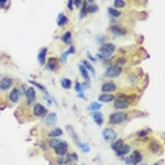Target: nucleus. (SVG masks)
<instances>
[{
    "instance_id": "obj_48",
    "label": "nucleus",
    "mask_w": 165,
    "mask_h": 165,
    "mask_svg": "<svg viewBox=\"0 0 165 165\" xmlns=\"http://www.w3.org/2000/svg\"><path fill=\"white\" fill-rule=\"evenodd\" d=\"M135 3H141V2H144V0H134Z\"/></svg>"
},
{
    "instance_id": "obj_14",
    "label": "nucleus",
    "mask_w": 165,
    "mask_h": 165,
    "mask_svg": "<svg viewBox=\"0 0 165 165\" xmlns=\"http://www.w3.org/2000/svg\"><path fill=\"white\" fill-rule=\"evenodd\" d=\"M54 155L56 157H63V155H67L68 152H70V147H68V142H66V144L60 145V147H57V148L53 149Z\"/></svg>"
},
{
    "instance_id": "obj_49",
    "label": "nucleus",
    "mask_w": 165,
    "mask_h": 165,
    "mask_svg": "<svg viewBox=\"0 0 165 165\" xmlns=\"http://www.w3.org/2000/svg\"><path fill=\"white\" fill-rule=\"evenodd\" d=\"M88 3H95V0H87Z\"/></svg>"
},
{
    "instance_id": "obj_12",
    "label": "nucleus",
    "mask_w": 165,
    "mask_h": 165,
    "mask_svg": "<svg viewBox=\"0 0 165 165\" xmlns=\"http://www.w3.org/2000/svg\"><path fill=\"white\" fill-rule=\"evenodd\" d=\"M117 90H118V85H117V83H114L112 80H108V81H105V83H103V84H101V91H103V93L114 94Z\"/></svg>"
},
{
    "instance_id": "obj_31",
    "label": "nucleus",
    "mask_w": 165,
    "mask_h": 165,
    "mask_svg": "<svg viewBox=\"0 0 165 165\" xmlns=\"http://www.w3.org/2000/svg\"><path fill=\"white\" fill-rule=\"evenodd\" d=\"M101 107H103V105H101V103H100V101H93L90 105H88V110H90L91 112H94V111H98Z\"/></svg>"
},
{
    "instance_id": "obj_46",
    "label": "nucleus",
    "mask_w": 165,
    "mask_h": 165,
    "mask_svg": "<svg viewBox=\"0 0 165 165\" xmlns=\"http://www.w3.org/2000/svg\"><path fill=\"white\" fill-rule=\"evenodd\" d=\"M9 6V0H0V7H7Z\"/></svg>"
},
{
    "instance_id": "obj_34",
    "label": "nucleus",
    "mask_w": 165,
    "mask_h": 165,
    "mask_svg": "<svg viewBox=\"0 0 165 165\" xmlns=\"http://www.w3.org/2000/svg\"><path fill=\"white\" fill-rule=\"evenodd\" d=\"M127 6V2L125 0H114V4H112V7H115V9H124V7Z\"/></svg>"
},
{
    "instance_id": "obj_52",
    "label": "nucleus",
    "mask_w": 165,
    "mask_h": 165,
    "mask_svg": "<svg viewBox=\"0 0 165 165\" xmlns=\"http://www.w3.org/2000/svg\"><path fill=\"white\" fill-rule=\"evenodd\" d=\"M2 78H3V77H2V76H0V81H2Z\"/></svg>"
},
{
    "instance_id": "obj_17",
    "label": "nucleus",
    "mask_w": 165,
    "mask_h": 165,
    "mask_svg": "<svg viewBox=\"0 0 165 165\" xmlns=\"http://www.w3.org/2000/svg\"><path fill=\"white\" fill-rule=\"evenodd\" d=\"M151 128H144V130H140L138 132H137V138L140 140V141H142V142H145V141H148L149 140V137L148 135L151 134Z\"/></svg>"
},
{
    "instance_id": "obj_2",
    "label": "nucleus",
    "mask_w": 165,
    "mask_h": 165,
    "mask_svg": "<svg viewBox=\"0 0 165 165\" xmlns=\"http://www.w3.org/2000/svg\"><path fill=\"white\" fill-rule=\"evenodd\" d=\"M117 51V46L112 43H104L100 46V48H98V54L95 56L97 57V60H107V58H111L112 54Z\"/></svg>"
},
{
    "instance_id": "obj_43",
    "label": "nucleus",
    "mask_w": 165,
    "mask_h": 165,
    "mask_svg": "<svg viewBox=\"0 0 165 165\" xmlns=\"http://www.w3.org/2000/svg\"><path fill=\"white\" fill-rule=\"evenodd\" d=\"M67 9H68V10H71V11L74 10V0H68V2H67Z\"/></svg>"
},
{
    "instance_id": "obj_30",
    "label": "nucleus",
    "mask_w": 165,
    "mask_h": 165,
    "mask_svg": "<svg viewBox=\"0 0 165 165\" xmlns=\"http://www.w3.org/2000/svg\"><path fill=\"white\" fill-rule=\"evenodd\" d=\"M108 14H110V17H112V19H120V17H122L121 10H118L115 7H110V9H108Z\"/></svg>"
},
{
    "instance_id": "obj_16",
    "label": "nucleus",
    "mask_w": 165,
    "mask_h": 165,
    "mask_svg": "<svg viewBox=\"0 0 165 165\" xmlns=\"http://www.w3.org/2000/svg\"><path fill=\"white\" fill-rule=\"evenodd\" d=\"M60 40H61V43L66 44V46H71V43H73V31L67 30L66 33H63L60 36Z\"/></svg>"
},
{
    "instance_id": "obj_25",
    "label": "nucleus",
    "mask_w": 165,
    "mask_h": 165,
    "mask_svg": "<svg viewBox=\"0 0 165 165\" xmlns=\"http://www.w3.org/2000/svg\"><path fill=\"white\" fill-rule=\"evenodd\" d=\"M61 135H63V130L61 128H53V130H50L47 132L48 138H60Z\"/></svg>"
},
{
    "instance_id": "obj_45",
    "label": "nucleus",
    "mask_w": 165,
    "mask_h": 165,
    "mask_svg": "<svg viewBox=\"0 0 165 165\" xmlns=\"http://www.w3.org/2000/svg\"><path fill=\"white\" fill-rule=\"evenodd\" d=\"M66 53H67V54H74V53H76V47L73 46V44H71V46L68 47V50L66 51Z\"/></svg>"
},
{
    "instance_id": "obj_53",
    "label": "nucleus",
    "mask_w": 165,
    "mask_h": 165,
    "mask_svg": "<svg viewBox=\"0 0 165 165\" xmlns=\"http://www.w3.org/2000/svg\"><path fill=\"white\" fill-rule=\"evenodd\" d=\"M68 165H76V164H68Z\"/></svg>"
},
{
    "instance_id": "obj_39",
    "label": "nucleus",
    "mask_w": 165,
    "mask_h": 165,
    "mask_svg": "<svg viewBox=\"0 0 165 165\" xmlns=\"http://www.w3.org/2000/svg\"><path fill=\"white\" fill-rule=\"evenodd\" d=\"M70 159H71V162H73V164H76V162L78 161V155L76 154V152H70Z\"/></svg>"
},
{
    "instance_id": "obj_11",
    "label": "nucleus",
    "mask_w": 165,
    "mask_h": 165,
    "mask_svg": "<svg viewBox=\"0 0 165 165\" xmlns=\"http://www.w3.org/2000/svg\"><path fill=\"white\" fill-rule=\"evenodd\" d=\"M21 97H23V95H21V93H20V88H16V87L11 88L10 93L7 94V100H9L10 104H17V103L20 101Z\"/></svg>"
},
{
    "instance_id": "obj_3",
    "label": "nucleus",
    "mask_w": 165,
    "mask_h": 165,
    "mask_svg": "<svg viewBox=\"0 0 165 165\" xmlns=\"http://www.w3.org/2000/svg\"><path fill=\"white\" fill-rule=\"evenodd\" d=\"M130 120V114L125 111H118L115 110L114 112L108 115V124L110 125H121Z\"/></svg>"
},
{
    "instance_id": "obj_23",
    "label": "nucleus",
    "mask_w": 165,
    "mask_h": 165,
    "mask_svg": "<svg viewBox=\"0 0 165 165\" xmlns=\"http://www.w3.org/2000/svg\"><path fill=\"white\" fill-rule=\"evenodd\" d=\"M115 95L114 94H108V93H103V94H100V97H98V101L101 103H112L114 101Z\"/></svg>"
},
{
    "instance_id": "obj_47",
    "label": "nucleus",
    "mask_w": 165,
    "mask_h": 165,
    "mask_svg": "<svg viewBox=\"0 0 165 165\" xmlns=\"http://www.w3.org/2000/svg\"><path fill=\"white\" fill-rule=\"evenodd\" d=\"M83 6V0H74V7H81Z\"/></svg>"
},
{
    "instance_id": "obj_42",
    "label": "nucleus",
    "mask_w": 165,
    "mask_h": 165,
    "mask_svg": "<svg viewBox=\"0 0 165 165\" xmlns=\"http://www.w3.org/2000/svg\"><path fill=\"white\" fill-rule=\"evenodd\" d=\"M87 58H88V61H91V63H95V61H97V57L93 56L90 51H87Z\"/></svg>"
},
{
    "instance_id": "obj_6",
    "label": "nucleus",
    "mask_w": 165,
    "mask_h": 165,
    "mask_svg": "<svg viewBox=\"0 0 165 165\" xmlns=\"http://www.w3.org/2000/svg\"><path fill=\"white\" fill-rule=\"evenodd\" d=\"M122 67L120 66H115V64H111V66H108L104 71V77L105 78H117L122 74Z\"/></svg>"
},
{
    "instance_id": "obj_24",
    "label": "nucleus",
    "mask_w": 165,
    "mask_h": 165,
    "mask_svg": "<svg viewBox=\"0 0 165 165\" xmlns=\"http://www.w3.org/2000/svg\"><path fill=\"white\" fill-rule=\"evenodd\" d=\"M91 117H93V121H94L97 125L104 124V115H103L100 111H94L93 114H91Z\"/></svg>"
},
{
    "instance_id": "obj_36",
    "label": "nucleus",
    "mask_w": 165,
    "mask_h": 165,
    "mask_svg": "<svg viewBox=\"0 0 165 165\" xmlns=\"http://www.w3.org/2000/svg\"><path fill=\"white\" fill-rule=\"evenodd\" d=\"M29 83H31V84H33L34 87H37L39 90H41V91H43V93H46V87H44V85H41L40 83H37V81H34V80H30V81H29Z\"/></svg>"
},
{
    "instance_id": "obj_55",
    "label": "nucleus",
    "mask_w": 165,
    "mask_h": 165,
    "mask_svg": "<svg viewBox=\"0 0 165 165\" xmlns=\"http://www.w3.org/2000/svg\"><path fill=\"white\" fill-rule=\"evenodd\" d=\"M83 165H85V164H83Z\"/></svg>"
},
{
    "instance_id": "obj_38",
    "label": "nucleus",
    "mask_w": 165,
    "mask_h": 165,
    "mask_svg": "<svg viewBox=\"0 0 165 165\" xmlns=\"http://www.w3.org/2000/svg\"><path fill=\"white\" fill-rule=\"evenodd\" d=\"M74 88H76V91H77V94H78V93H84V90H83V87H81L80 81H74Z\"/></svg>"
},
{
    "instance_id": "obj_10",
    "label": "nucleus",
    "mask_w": 165,
    "mask_h": 165,
    "mask_svg": "<svg viewBox=\"0 0 165 165\" xmlns=\"http://www.w3.org/2000/svg\"><path fill=\"white\" fill-rule=\"evenodd\" d=\"M26 101H24V105L29 107V105H33L36 103V98H37V94H36V90L34 87H27V91H26Z\"/></svg>"
},
{
    "instance_id": "obj_7",
    "label": "nucleus",
    "mask_w": 165,
    "mask_h": 165,
    "mask_svg": "<svg viewBox=\"0 0 165 165\" xmlns=\"http://www.w3.org/2000/svg\"><path fill=\"white\" fill-rule=\"evenodd\" d=\"M31 114H33V117H36V118H44L48 114V110L44 107L43 104H40V103H34Z\"/></svg>"
},
{
    "instance_id": "obj_40",
    "label": "nucleus",
    "mask_w": 165,
    "mask_h": 165,
    "mask_svg": "<svg viewBox=\"0 0 165 165\" xmlns=\"http://www.w3.org/2000/svg\"><path fill=\"white\" fill-rule=\"evenodd\" d=\"M124 162H125V165H134V161H132L131 155H127V157H124Z\"/></svg>"
},
{
    "instance_id": "obj_51",
    "label": "nucleus",
    "mask_w": 165,
    "mask_h": 165,
    "mask_svg": "<svg viewBox=\"0 0 165 165\" xmlns=\"http://www.w3.org/2000/svg\"><path fill=\"white\" fill-rule=\"evenodd\" d=\"M152 165H161V162H155V164H152Z\"/></svg>"
},
{
    "instance_id": "obj_28",
    "label": "nucleus",
    "mask_w": 165,
    "mask_h": 165,
    "mask_svg": "<svg viewBox=\"0 0 165 165\" xmlns=\"http://www.w3.org/2000/svg\"><path fill=\"white\" fill-rule=\"evenodd\" d=\"M60 85L64 88V90H71V87H73V83H71L70 78L63 77V78H60Z\"/></svg>"
},
{
    "instance_id": "obj_1",
    "label": "nucleus",
    "mask_w": 165,
    "mask_h": 165,
    "mask_svg": "<svg viewBox=\"0 0 165 165\" xmlns=\"http://www.w3.org/2000/svg\"><path fill=\"white\" fill-rule=\"evenodd\" d=\"M135 97L132 94H127V93H120L117 97L114 98L112 101V107L118 111H124V110H128V108L132 105Z\"/></svg>"
},
{
    "instance_id": "obj_4",
    "label": "nucleus",
    "mask_w": 165,
    "mask_h": 165,
    "mask_svg": "<svg viewBox=\"0 0 165 165\" xmlns=\"http://www.w3.org/2000/svg\"><path fill=\"white\" fill-rule=\"evenodd\" d=\"M108 31H110V34H111L114 39L117 37H124V36H127L128 34V29L124 26V24H111L110 26V29H108Z\"/></svg>"
},
{
    "instance_id": "obj_8",
    "label": "nucleus",
    "mask_w": 165,
    "mask_h": 165,
    "mask_svg": "<svg viewBox=\"0 0 165 165\" xmlns=\"http://www.w3.org/2000/svg\"><path fill=\"white\" fill-rule=\"evenodd\" d=\"M60 58L56 57V56H51V57H47V61H46V66L44 67L47 68L48 71H53V73H56V71H58V68H60Z\"/></svg>"
},
{
    "instance_id": "obj_5",
    "label": "nucleus",
    "mask_w": 165,
    "mask_h": 165,
    "mask_svg": "<svg viewBox=\"0 0 165 165\" xmlns=\"http://www.w3.org/2000/svg\"><path fill=\"white\" fill-rule=\"evenodd\" d=\"M147 149L149 151V154L151 155H161L162 151H164V148H162L161 142L158 141V140H148V144H147Z\"/></svg>"
},
{
    "instance_id": "obj_50",
    "label": "nucleus",
    "mask_w": 165,
    "mask_h": 165,
    "mask_svg": "<svg viewBox=\"0 0 165 165\" xmlns=\"http://www.w3.org/2000/svg\"><path fill=\"white\" fill-rule=\"evenodd\" d=\"M138 165H147V162H144V161H142L141 164H138Z\"/></svg>"
},
{
    "instance_id": "obj_35",
    "label": "nucleus",
    "mask_w": 165,
    "mask_h": 165,
    "mask_svg": "<svg viewBox=\"0 0 165 165\" xmlns=\"http://www.w3.org/2000/svg\"><path fill=\"white\" fill-rule=\"evenodd\" d=\"M128 80L131 81L132 84H137V83H140V74H135V73H130V74H128Z\"/></svg>"
},
{
    "instance_id": "obj_33",
    "label": "nucleus",
    "mask_w": 165,
    "mask_h": 165,
    "mask_svg": "<svg viewBox=\"0 0 165 165\" xmlns=\"http://www.w3.org/2000/svg\"><path fill=\"white\" fill-rule=\"evenodd\" d=\"M95 11H98V6L94 3H88L87 4V14H94Z\"/></svg>"
},
{
    "instance_id": "obj_29",
    "label": "nucleus",
    "mask_w": 165,
    "mask_h": 165,
    "mask_svg": "<svg viewBox=\"0 0 165 165\" xmlns=\"http://www.w3.org/2000/svg\"><path fill=\"white\" fill-rule=\"evenodd\" d=\"M127 63H128V58L125 57V56H120V57H117V58H112V64H115V66H120V67L125 66Z\"/></svg>"
},
{
    "instance_id": "obj_32",
    "label": "nucleus",
    "mask_w": 165,
    "mask_h": 165,
    "mask_svg": "<svg viewBox=\"0 0 165 165\" xmlns=\"http://www.w3.org/2000/svg\"><path fill=\"white\" fill-rule=\"evenodd\" d=\"M81 63L84 64V67L88 70V73H90V74L95 76V68H94V67H93V66H91V64H90V61H88V60H83V61H81Z\"/></svg>"
},
{
    "instance_id": "obj_26",
    "label": "nucleus",
    "mask_w": 165,
    "mask_h": 165,
    "mask_svg": "<svg viewBox=\"0 0 165 165\" xmlns=\"http://www.w3.org/2000/svg\"><path fill=\"white\" fill-rule=\"evenodd\" d=\"M78 71H80V74L83 76V78H84L85 81H90V73H88V70L84 67V64L83 63L78 64Z\"/></svg>"
},
{
    "instance_id": "obj_41",
    "label": "nucleus",
    "mask_w": 165,
    "mask_h": 165,
    "mask_svg": "<svg viewBox=\"0 0 165 165\" xmlns=\"http://www.w3.org/2000/svg\"><path fill=\"white\" fill-rule=\"evenodd\" d=\"M95 40H97V43H100V44L107 43V41H105V36H104V34H100V36H97V39H95Z\"/></svg>"
},
{
    "instance_id": "obj_13",
    "label": "nucleus",
    "mask_w": 165,
    "mask_h": 165,
    "mask_svg": "<svg viewBox=\"0 0 165 165\" xmlns=\"http://www.w3.org/2000/svg\"><path fill=\"white\" fill-rule=\"evenodd\" d=\"M14 87V78L9 77V76H6V77L2 78V81H0V91H9L11 90V88Z\"/></svg>"
},
{
    "instance_id": "obj_18",
    "label": "nucleus",
    "mask_w": 165,
    "mask_h": 165,
    "mask_svg": "<svg viewBox=\"0 0 165 165\" xmlns=\"http://www.w3.org/2000/svg\"><path fill=\"white\" fill-rule=\"evenodd\" d=\"M131 151H132L131 145H130V144H124L121 148H120L117 152H115V154H117V157H120V158H124V157L130 155V152H131Z\"/></svg>"
},
{
    "instance_id": "obj_9",
    "label": "nucleus",
    "mask_w": 165,
    "mask_h": 165,
    "mask_svg": "<svg viewBox=\"0 0 165 165\" xmlns=\"http://www.w3.org/2000/svg\"><path fill=\"white\" fill-rule=\"evenodd\" d=\"M117 137H118V134H117V131H115L114 128L107 127V128L103 130V140H104L105 142H108V144H111L112 141H115Z\"/></svg>"
},
{
    "instance_id": "obj_44",
    "label": "nucleus",
    "mask_w": 165,
    "mask_h": 165,
    "mask_svg": "<svg viewBox=\"0 0 165 165\" xmlns=\"http://www.w3.org/2000/svg\"><path fill=\"white\" fill-rule=\"evenodd\" d=\"M67 56H68L67 53H63V54H61V57H60V63L61 64H66V63H67Z\"/></svg>"
},
{
    "instance_id": "obj_15",
    "label": "nucleus",
    "mask_w": 165,
    "mask_h": 165,
    "mask_svg": "<svg viewBox=\"0 0 165 165\" xmlns=\"http://www.w3.org/2000/svg\"><path fill=\"white\" fill-rule=\"evenodd\" d=\"M131 158L134 161V165H138L144 161V154H142L140 149H132L131 151Z\"/></svg>"
},
{
    "instance_id": "obj_19",
    "label": "nucleus",
    "mask_w": 165,
    "mask_h": 165,
    "mask_svg": "<svg viewBox=\"0 0 165 165\" xmlns=\"http://www.w3.org/2000/svg\"><path fill=\"white\" fill-rule=\"evenodd\" d=\"M56 122H57V114H56V112H48V114L44 117V124L47 125V127H53Z\"/></svg>"
},
{
    "instance_id": "obj_22",
    "label": "nucleus",
    "mask_w": 165,
    "mask_h": 165,
    "mask_svg": "<svg viewBox=\"0 0 165 165\" xmlns=\"http://www.w3.org/2000/svg\"><path fill=\"white\" fill-rule=\"evenodd\" d=\"M68 21H70L68 20V17L66 16V13H63V11L57 16V26L58 27H66L68 24Z\"/></svg>"
},
{
    "instance_id": "obj_27",
    "label": "nucleus",
    "mask_w": 165,
    "mask_h": 165,
    "mask_svg": "<svg viewBox=\"0 0 165 165\" xmlns=\"http://www.w3.org/2000/svg\"><path fill=\"white\" fill-rule=\"evenodd\" d=\"M124 144H125V142H124V140H122V138H117L115 141H112V142H111V149H112L114 152H117L118 149L121 148V147H122Z\"/></svg>"
},
{
    "instance_id": "obj_21",
    "label": "nucleus",
    "mask_w": 165,
    "mask_h": 165,
    "mask_svg": "<svg viewBox=\"0 0 165 165\" xmlns=\"http://www.w3.org/2000/svg\"><path fill=\"white\" fill-rule=\"evenodd\" d=\"M66 140H61V138H50L47 140V144H48V148L54 149V148H57V147H60V145L66 144Z\"/></svg>"
},
{
    "instance_id": "obj_20",
    "label": "nucleus",
    "mask_w": 165,
    "mask_h": 165,
    "mask_svg": "<svg viewBox=\"0 0 165 165\" xmlns=\"http://www.w3.org/2000/svg\"><path fill=\"white\" fill-rule=\"evenodd\" d=\"M47 53H48V48L46 47H41L40 51L37 54V60L41 66H46V61H47Z\"/></svg>"
},
{
    "instance_id": "obj_54",
    "label": "nucleus",
    "mask_w": 165,
    "mask_h": 165,
    "mask_svg": "<svg viewBox=\"0 0 165 165\" xmlns=\"http://www.w3.org/2000/svg\"><path fill=\"white\" fill-rule=\"evenodd\" d=\"M164 144H165V141H164Z\"/></svg>"
},
{
    "instance_id": "obj_37",
    "label": "nucleus",
    "mask_w": 165,
    "mask_h": 165,
    "mask_svg": "<svg viewBox=\"0 0 165 165\" xmlns=\"http://www.w3.org/2000/svg\"><path fill=\"white\" fill-rule=\"evenodd\" d=\"M78 147L83 149V152H90V145L85 144V142H80V144H78Z\"/></svg>"
}]
</instances>
